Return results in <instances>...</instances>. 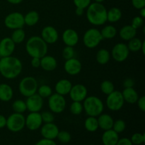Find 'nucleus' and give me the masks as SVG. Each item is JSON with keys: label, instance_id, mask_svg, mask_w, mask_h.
Wrapping results in <instances>:
<instances>
[{"label": "nucleus", "instance_id": "1", "mask_svg": "<svg viewBox=\"0 0 145 145\" xmlns=\"http://www.w3.org/2000/svg\"><path fill=\"white\" fill-rule=\"evenodd\" d=\"M23 69L21 61L12 56L1 57L0 59V74L7 79H14L21 74Z\"/></svg>", "mask_w": 145, "mask_h": 145}, {"label": "nucleus", "instance_id": "2", "mask_svg": "<svg viewBox=\"0 0 145 145\" xmlns=\"http://www.w3.org/2000/svg\"><path fill=\"white\" fill-rule=\"evenodd\" d=\"M107 11L102 3H91L86 8V18L91 25L95 26L103 25L107 21Z\"/></svg>", "mask_w": 145, "mask_h": 145}, {"label": "nucleus", "instance_id": "3", "mask_svg": "<svg viewBox=\"0 0 145 145\" xmlns=\"http://www.w3.org/2000/svg\"><path fill=\"white\" fill-rule=\"evenodd\" d=\"M25 50L31 57L41 58L48 54V45L40 36L34 35L27 40Z\"/></svg>", "mask_w": 145, "mask_h": 145}, {"label": "nucleus", "instance_id": "4", "mask_svg": "<svg viewBox=\"0 0 145 145\" xmlns=\"http://www.w3.org/2000/svg\"><path fill=\"white\" fill-rule=\"evenodd\" d=\"M84 110L88 116L98 117L103 113L104 103L100 98L95 96H87L83 101Z\"/></svg>", "mask_w": 145, "mask_h": 145}, {"label": "nucleus", "instance_id": "5", "mask_svg": "<svg viewBox=\"0 0 145 145\" xmlns=\"http://www.w3.org/2000/svg\"><path fill=\"white\" fill-rule=\"evenodd\" d=\"M38 83L35 77L31 76L23 78L18 84V91L22 96L28 97L37 93Z\"/></svg>", "mask_w": 145, "mask_h": 145}, {"label": "nucleus", "instance_id": "6", "mask_svg": "<svg viewBox=\"0 0 145 145\" xmlns=\"http://www.w3.org/2000/svg\"><path fill=\"white\" fill-rule=\"evenodd\" d=\"M103 40L101 31L96 28L88 29L83 36L84 45L89 49L96 48Z\"/></svg>", "mask_w": 145, "mask_h": 145}, {"label": "nucleus", "instance_id": "7", "mask_svg": "<svg viewBox=\"0 0 145 145\" xmlns=\"http://www.w3.org/2000/svg\"><path fill=\"white\" fill-rule=\"evenodd\" d=\"M6 127L13 133L21 131L25 127V116L22 113H12L7 118Z\"/></svg>", "mask_w": 145, "mask_h": 145}, {"label": "nucleus", "instance_id": "8", "mask_svg": "<svg viewBox=\"0 0 145 145\" xmlns=\"http://www.w3.org/2000/svg\"><path fill=\"white\" fill-rule=\"evenodd\" d=\"M125 101L122 92L114 90L110 94L107 95L106 104L108 108L111 111H118L123 107Z\"/></svg>", "mask_w": 145, "mask_h": 145}, {"label": "nucleus", "instance_id": "9", "mask_svg": "<svg viewBox=\"0 0 145 145\" xmlns=\"http://www.w3.org/2000/svg\"><path fill=\"white\" fill-rule=\"evenodd\" d=\"M67 106L65 96L58 93H52L48 97V106L51 112L55 114H59L65 110Z\"/></svg>", "mask_w": 145, "mask_h": 145}, {"label": "nucleus", "instance_id": "10", "mask_svg": "<svg viewBox=\"0 0 145 145\" xmlns=\"http://www.w3.org/2000/svg\"><path fill=\"white\" fill-rule=\"evenodd\" d=\"M4 23L5 26L11 30L23 28L25 25L24 16L20 12H12L8 14L4 18Z\"/></svg>", "mask_w": 145, "mask_h": 145}, {"label": "nucleus", "instance_id": "11", "mask_svg": "<svg viewBox=\"0 0 145 145\" xmlns=\"http://www.w3.org/2000/svg\"><path fill=\"white\" fill-rule=\"evenodd\" d=\"M130 50L127 44L118 42L113 46L111 50V57L115 61L118 62H123L128 58Z\"/></svg>", "mask_w": 145, "mask_h": 145}, {"label": "nucleus", "instance_id": "12", "mask_svg": "<svg viewBox=\"0 0 145 145\" xmlns=\"http://www.w3.org/2000/svg\"><path fill=\"white\" fill-rule=\"evenodd\" d=\"M68 95L72 101L83 102L88 96L87 88L82 84L72 85V89Z\"/></svg>", "mask_w": 145, "mask_h": 145}, {"label": "nucleus", "instance_id": "13", "mask_svg": "<svg viewBox=\"0 0 145 145\" xmlns=\"http://www.w3.org/2000/svg\"><path fill=\"white\" fill-rule=\"evenodd\" d=\"M42 125V120L40 112H30L25 118V126L31 131L37 130Z\"/></svg>", "mask_w": 145, "mask_h": 145}, {"label": "nucleus", "instance_id": "14", "mask_svg": "<svg viewBox=\"0 0 145 145\" xmlns=\"http://www.w3.org/2000/svg\"><path fill=\"white\" fill-rule=\"evenodd\" d=\"M40 37L48 45H52L58 40L59 33L55 27L46 25L41 31Z\"/></svg>", "mask_w": 145, "mask_h": 145}, {"label": "nucleus", "instance_id": "15", "mask_svg": "<svg viewBox=\"0 0 145 145\" xmlns=\"http://www.w3.org/2000/svg\"><path fill=\"white\" fill-rule=\"evenodd\" d=\"M27 110L29 112H40L42 108L44 101L38 93L27 97L25 101Z\"/></svg>", "mask_w": 145, "mask_h": 145}, {"label": "nucleus", "instance_id": "16", "mask_svg": "<svg viewBox=\"0 0 145 145\" xmlns=\"http://www.w3.org/2000/svg\"><path fill=\"white\" fill-rule=\"evenodd\" d=\"M64 69L69 75L75 76L82 72V64L78 59L72 57L65 60L64 64Z\"/></svg>", "mask_w": 145, "mask_h": 145}, {"label": "nucleus", "instance_id": "17", "mask_svg": "<svg viewBox=\"0 0 145 145\" xmlns=\"http://www.w3.org/2000/svg\"><path fill=\"white\" fill-rule=\"evenodd\" d=\"M16 44L11 38L6 37L0 41V56L1 57L11 56L15 51Z\"/></svg>", "mask_w": 145, "mask_h": 145}, {"label": "nucleus", "instance_id": "18", "mask_svg": "<svg viewBox=\"0 0 145 145\" xmlns=\"http://www.w3.org/2000/svg\"><path fill=\"white\" fill-rule=\"evenodd\" d=\"M62 39L66 46L74 47L79 42V34L75 30L67 28L62 33Z\"/></svg>", "mask_w": 145, "mask_h": 145}, {"label": "nucleus", "instance_id": "19", "mask_svg": "<svg viewBox=\"0 0 145 145\" xmlns=\"http://www.w3.org/2000/svg\"><path fill=\"white\" fill-rule=\"evenodd\" d=\"M59 130L57 126L53 123H45L43 125L41 126L40 133L43 138L48 140H55L57 138Z\"/></svg>", "mask_w": 145, "mask_h": 145}, {"label": "nucleus", "instance_id": "20", "mask_svg": "<svg viewBox=\"0 0 145 145\" xmlns=\"http://www.w3.org/2000/svg\"><path fill=\"white\" fill-rule=\"evenodd\" d=\"M57 67V61L51 55H45L40 58V67L46 72H52Z\"/></svg>", "mask_w": 145, "mask_h": 145}, {"label": "nucleus", "instance_id": "21", "mask_svg": "<svg viewBox=\"0 0 145 145\" xmlns=\"http://www.w3.org/2000/svg\"><path fill=\"white\" fill-rule=\"evenodd\" d=\"M72 86V84L69 79H62L55 84V89L57 93L65 96L69 94Z\"/></svg>", "mask_w": 145, "mask_h": 145}, {"label": "nucleus", "instance_id": "22", "mask_svg": "<svg viewBox=\"0 0 145 145\" xmlns=\"http://www.w3.org/2000/svg\"><path fill=\"white\" fill-rule=\"evenodd\" d=\"M99 127L101 129L105 130H110L113 125L114 120L111 116L107 113H101L97 117Z\"/></svg>", "mask_w": 145, "mask_h": 145}, {"label": "nucleus", "instance_id": "23", "mask_svg": "<svg viewBox=\"0 0 145 145\" xmlns=\"http://www.w3.org/2000/svg\"><path fill=\"white\" fill-rule=\"evenodd\" d=\"M119 140L118 133L113 129L105 130L102 135V142L103 145H116Z\"/></svg>", "mask_w": 145, "mask_h": 145}, {"label": "nucleus", "instance_id": "24", "mask_svg": "<svg viewBox=\"0 0 145 145\" xmlns=\"http://www.w3.org/2000/svg\"><path fill=\"white\" fill-rule=\"evenodd\" d=\"M123 99L125 102L130 104H134L137 103L139 99V94L135 89L133 87L130 88H124L123 92H122Z\"/></svg>", "mask_w": 145, "mask_h": 145}, {"label": "nucleus", "instance_id": "25", "mask_svg": "<svg viewBox=\"0 0 145 145\" xmlns=\"http://www.w3.org/2000/svg\"><path fill=\"white\" fill-rule=\"evenodd\" d=\"M118 33L119 36L123 40L129 41L136 37L137 30L133 28L131 25H125L120 28Z\"/></svg>", "mask_w": 145, "mask_h": 145}, {"label": "nucleus", "instance_id": "26", "mask_svg": "<svg viewBox=\"0 0 145 145\" xmlns=\"http://www.w3.org/2000/svg\"><path fill=\"white\" fill-rule=\"evenodd\" d=\"M14 96V90L7 84H0V101L8 102Z\"/></svg>", "mask_w": 145, "mask_h": 145}, {"label": "nucleus", "instance_id": "27", "mask_svg": "<svg viewBox=\"0 0 145 145\" xmlns=\"http://www.w3.org/2000/svg\"><path fill=\"white\" fill-rule=\"evenodd\" d=\"M121 10L117 7H113L107 11V21L111 24L118 22L122 18Z\"/></svg>", "mask_w": 145, "mask_h": 145}, {"label": "nucleus", "instance_id": "28", "mask_svg": "<svg viewBox=\"0 0 145 145\" xmlns=\"http://www.w3.org/2000/svg\"><path fill=\"white\" fill-rule=\"evenodd\" d=\"M24 16V23L28 26H33L36 25L40 19L39 14L36 11H31L27 13Z\"/></svg>", "mask_w": 145, "mask_h": 145}, {"label": "nucleus", "instance_id": "29", "mask_svg": "<svg viewBox=\"0 0 145 145\" xmlns=\"http://www.w3.org/2000/svg\"><path fill=\"white\" fill-rule=\"evenodd\" d=\"M110 57H111L110 52L108 50L104 49V48L99 50L97 53H96V59L98 63L102 65H106L107 63H108Z\"/></svg>", "mask_w": 145, "mask_h": 145}, {"label": "nucleus", "instance_id": "30", "mask_svg": "<svg viewBox=\"0 0 145 145\" xmlns=\"http://www.w3.org/2000/svg\"><path fill=\"white\" fill-rule=\"evenodd\" d=\"M118 33V31L115 26L112 25H107L103 27L101 31V34L103 39L110 40L114 38Z\"/></svg>", "mask_w": 145, "mask_h": 145}, {"label": "nucleus", "instance_id": "31", "mask_svg": "<svg viewBox=\"0 0 145 145\" xmlns=\"http://www.w3.org/2000/svg\"><path fill=\"white\" fill-rule=\"evenodd\" d=\"M84 127L87 131L91 132V133L96 132L99 128L97 117L88 116V118L84 121Z\"/></svg>", "mask_w": 145, "mask_h": 145}, {"label": "nucleus", "instance_id": "32", "mask_svg": "<svg viewBox=\"0 0 145 145\" xmlns=\"http://www.w3.org/2000/svg\"><path fill=\"white\" fill-rule=\"evenodd\" d=\"M11 39L13 42L16 45L20 44L24 42L25 39V33L23 28H18V29L14 30L12 34H11Z\"/></svg>", "mask_w": 145, "mask_h": 145}, {"label": "nucleus", "instance_id": "33", "mask_svg": "<svg viewBox=\"0 0 145 145\" xmlns=\"http://www.w3.org/2000/svg\"><path fill=\"white\" fill-rule=\"evenodd\" d=\"M142 43L143 40H142L140 38L135 37L133 39L130 40L128 41V44H127V45L130 52H137L138 51L141 50Z\"/></svg>", "mask_w": 145, "mask_h": 145}, {"label": "nucleus", "instance_id": "34", "mask_svg": "<svg viewBox=\"0 0 145 145\" xmlns=\"http://www.w3.org/2000/svg\"><path fill=\"white\" fill-rule=\"evenodd\" d=\"M12 109L14 113L24 114L27 110L25 101L24 100H21V99H17V100L14 101L12 103Z\"/></svg>", "mask_w": 145, "mask_h": 145}, {"label": "nucleus", "instance_id": "35", "mask_svg": "<svg viewBox=\"0 0 145 145\" xmlns=\"http://www.w3.org/2000/svg\"><path fill=\"white\" fill-rule=\"evenodd\" d=\"M37 93L42 99H46V98L50 97L53 93H52V88L49 85L43 84L38 86Z\"/></svg>", "mask_w": 145, "mask_h": 145}, {"label": "nucleus", "instance_id": "36", "mask_svg": "<svg viewBox=\"0 0 145 145\" xmlns=\"http://www.w3.org/2000/svg\"><path fill=\"white\" fill-rule=\"evenodd\" d=\"M101 91L105 95H108L115 90V86L111 81L104 80L100 85Z\"/></svg>", "mask_w": 145, "mask_h": 145}, {"label": "nucleus", "instance_id": "37", "mask_svg": "<svg viewBox=\"0 0 145 145\" xmlns=\"http://www.w3.org/2000/svg\"><path fill=\"white\" fill-rule=\"evenodd\" d=\"M69 110H70L72 114L75 115V116H79V115L82 114L84 110L83 104H82V102L72 101L70 106H69Z\"/></svg>", "mask_w": 145, "mask_h": 145}, {"label": "nucleus", "instance_id": "38", "mask_svg": "<svg viewBox=\"0 0 145 145\" xmlns=\"http://www.w3.org/2000/svg\"><path fill=\"white\" fill-rule=\"evenodd\" d=\"M126 128V123L124 120L119 119V120H116L113 123V125L112 129L116 132L117 133H121L125 130Z\"/></svg>", "mask_w": 145, "mask_h": 145}, {"label": "nucleus", "instance_id": "39", "mask_svg": "<svg viewBox=\"0 0 145 145\" xmlns=\"http://www.w3.org/2000/svg\"><path fill=\"white\" fill-rule=\"evenodd\" d=\"M41 118H42V123H53L55 120V116H54V113L51 112L50 110H45L42 113H40Z\"/></svg>", "mask_w": 145, "mask_h": 145}, {"label": "nucleus", "instance_id": "40", "mask_svg": "<svg viewBox=\"0 0 145 145\" xmlns=\"http://www.w3.org/2000/svg\"><path fill=\"white\" fill-rule=\"evenodd\" d=\"M74 55L75 51L74 49V47L65 46V48L62 50V57H63L65 60L74 57Z\"/></svg>", "mask_w": 145, "mask_h": 145}, {"label": "nucleus", "instance_id": "41", "mask_svg": "<svg viewBox=\"0 0 145 145\" xmlns=\"http://www.w3.org/2000/svg\"><path fill=\"white\" fill-rule=\"evenodd\" d=\"M131 142L133 144L140 145L144 142L145 141V136L144 134H141V133H135L131 137Z\"/></svg>", "mask_w": 145, "mask_h": 145}, {"label": "nucleus", "instance_id": "42", "mask_svg": "<svg viewBox=\"0 0 145 145\" xmlns=\"http://www.w3.org/2000/svg\"><path fill=\"white\" fill-rule=\"evenodd\" d=\"M57 138L62 143H68L70 142L72 137H71L70 133L63 130V131L59 132L57 136Z\"/></svg>", "mask_w": 145, "mask_h": 145}, {"label": "nucleus", "instance_id": "43", "mask_svg": "<svg viewBox=\"0 0 145 145\" xmlns=\"http://www.w3.org/2000/svg\"><path fill=\"white\" fill-rule=\"evenodd\" d=\"M143 25H144V18H142L140 16H137L134 17L132 20L131 25L133 28H135L136 30L142 27Z\"/></svg>", "mask_w": 145, "mask_h": 145}, {"label": "nucleus", "instance_id": "44", "mask_svg": "<svg viewBox=\"0 0 145 145\" xmlns=\"http://www.w3.org/2000/svg\"><path fill=\"white\" fill-rule=\"evenodd\" d=\"M73 1L75 7L83 9H86L91 3V0H73Z\"/></svg>", "mask_w": 145, "mask_h": 145}, {"label": "nucleus", "instance_id": "45", "mask_svg": "<svg viewBox=\"0 0 145 145\" xmlns=\"http://www.w3.org/2000/svg\"><path fill=\"white\" fill-rule=\"evenodd\" d=\"M132 4L136 9L140 10L145 7V0H132Z\"/></svg>", "mask_w": 145, "mask_h": 145}, {"label": "nucleus", "instance_id": "46", "mask_svg": "<svg viewBox=\"0 0 145 145\" xmlns=\"http://www.w3.org/2000/svg\"><path fill=\"white\" fill-rule=\"evenodd\" d=\"M137 106H138L139 109L141 110L142 112L145 111V96H142L141 97H139L138 100H137Z\"/></svg>", "mask_w": 145, "mask_h": 145}, {"label": "nucleus", "instance_id": "47", "mask_svg": "<svg viewBox=\"0 0 145 145\" xmlns=\"http://www.w3.org/2000/svg\"><path fill=\"white\" fill-rule=\"evenodd\" d=\"M35 145H57L56 143L52 140H48V139L43 138L38 141Z\"/></svg>", "mask_w": 145, "mask_h": 145}, {"label": "nucleus", "instance_id": "48", "mask_svg": "<svg viewBox=\"0 0 145 145\" xmlns=\"http://www.w3.org/2000/svg\"><path fill=\"white\" fill-rule=\"evenodd\" d=\"M123 85L124 88L133 87L135 85V82L132 78H126L123 82Z\"/></svg>", "mask_w": 145, "mask_h": 145}, {"label": "nucleus", "instance_id": "49", "mask_svg": "<svg viewBox=\"0 0 145 145\" xmlns=\"http://www.w3.org/2000/svg\"><path fill=\"white\" fill-rule=\"evenodd\" d=\"M31 65L33 68L40 67V58L38 57H31Z\"/></svg>", "mask_w": 145, "mask_h": 145}, {"label": "nucleus", "instance_id": "50", "mask_svg": "<svg viewBox=\"0 0 145 145\" xmlns=\"http://www.w3.org/2000/svg\"><path fill=\"white\" fill-rule=\"evenodd\" d=\"M116 145H133V143H132L131 140L130 139L124 137V138L118 140Z\"/></svg>", "mask_w": 145, "mask_h": 145}, {"label": "nucleus", "instance_id": "51", "mask_svg": "<svg viewBox=\"0 0 145 145\" xmlns=\"http://www.w3.org/2000/svg\"><path fill=\"white\" fill-rule=\"evenodd\" d=\"M7 125V118L3 115H0V129L4 128Z\"/></svg>", "mask_w": 145, "mask_h": 145}, {"label": "nucleus", "instance_id": "52", "mask_svg": "<svg viewBox=\"0 0 145 145\" xmlns=\"http://www.w3.org/2000/svg\"><path fill=\"white\" fill-rule=\"evenodd\" d=\"M84 9L82 8H77L76 7V9H75V14L78 16H82V15L84 14Z\"/></svg>", "mask_w": 145, "mask_h": 145}, {"label": "nucleus", "instance_id": "53", "mask_svg": "<svg viewBox=\"0 0 145 145\" xmlns=\"http://www.w3.org/2000/svg\"><path fill=\"white\" fill-rule=\"evenodd\" d=\"M7 1L11 4H21L24 0H7Z\"/></svg>", "mask_w": 145, "mask_h": 145}, {"label": "nucleus", "instance_id": "54", "mask_svg": "<svg viewBox=\"0 0 145 145\" xmlns=\"http://www.w3.org/2000/svg\"><path fill=\"white\" fill-rule=\"evenodd\" d=\"M140 16H141L143 18H145V7L140 9Z\"/></svg>", "mask_w": 145, "mask_h": 145}, {"label": "nucleus", "instance_id": "55", "mask_svg": "<svg viewBox=\"0 0 145 145\" xmlns=\"http://www.w3.org/2000/svg\"><path fill=\"white\" fill-rule=\"evenodd\" d=\"M141 50L142 52V54L145 53V41L144 40H143V43H142V45Z\"/></svg>", "mask_w": 145, "mask_h": 145}, {"label": "nucleus", "instance_id": "56", "mask_svg": "<svg viewBox=\"0 0 145 145\" xmlns=\"http://www.w3.org/2000/svg\"><path fill=\"white\" fill-rule=\"evenodd\" d=\"M95 2H97V3H102L105 1V0H94Z\"/></svg>", "mask_w": 145, "mask_h": 145}, {"label": "nucleus", "instance_id": "57", "mask_svg": "<svg viewBox=\"0 0 145 145\" xmlns=\"http://www.w3.org/2000/svg\"><path fill=\"white\" fill-rule=\"evenodd\" d=\"M1 56H0V59H1Z\"/></svg>", "mask_w": 145, "mask_h": 145}, {"label": "nucleus", "instance_id": "58", "mask_svg": "<svg viewBox=\"0 0 145 145\" xmlns=\"http://www.w3.org/2000/svg\"><path fill=\"white\" fill-rule=\"evenodd\" d=\"M91 145H94V144H91Z\"/></svg>", "mask_w": 145, "mask_h": 145}]
</instances>
